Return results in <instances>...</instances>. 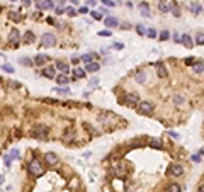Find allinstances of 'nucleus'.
Returning <instances> with one entry per match:
<instances>
[{
    "mask_svg": "<svg viewBox=\"0 0 204 192\" xmlns=\"http://www.w3.org/2000/svg\"><path fill=\"white\" fill-rule=\"evenodd\" d=\"M2 70H3V72H7V73H14V72H16V70L12 68V65H9V63L2 65Z\"/></svg>",
    "mask_w": 204,
    "mask_h": 192,
    "instance_id": "obj_34",
    "label": "nucleus"
},
{
    "mask_svg": "<svg viewBox=\"0 0 204 192\" xmlns=\"http://www.w3.org/2000/svg\"><path fill=\"white\" fill-rule=\"evenodd\" d=\"M157 72H158V77L167 78L168 72H167V68H165V65H163L162 61H158V63H157Z\"/></svg>",
    "mask_w": 204,
    "mask_h": 192,
    "instance_id": "obj_12",
    "label": "nucleus"
},
{
    "mask_svg": "<svg viewBox=\"0 0 204 192\" xmlns=\"http://www.w3.org/2000/svg\"><path fill=\"white\" fill-rule=\"evenodd\" d=\"M99 70H100V65L95 63V61L89 63V65L85 66V72H89V73H95V72H99Z\"/></svg>",
    "mask_w": 204,
    "mask_h": 192,
    "instance_id": "obj_16",
    "label": "nucleus"
},
{
    "mask_svg": "<svg viewBox=\"0 0 204 192\" xmlns=\"http://www.w3.org/2000/svg\"><path fill=\"white\" fill-rule=\"evenodd\" d=\"M9 156H10L12 160H17L19 156H20V153H19V150H16V148H12V150H10V153H9Z\"/></svg>",
    "mask_w": 204,
    "mask_h": 192,
    "instance_id": "obj_33",
    "label": "nucleus"
},
{
    "mask_svg": "<svg viewBox=\"0 0 204 192\" xmlns=\"http://www.w3.org/2000/svg\"><path fill=\"white\" fill-rule=\"evenodd\" d=\"M174 39H175V43H180V36H179V34H177V32H175V34H174Z\"/></svg>",
    "mask_w": 204,
    "mask_h": 192,
    "instance_id": "obj_53",
    "label": "nucleus"
},
{
    "mask_svg": "<svg viewBox=\"0 0 204 192\" xmlns=\"http://www.w3.org/2000/svg\"><path fill=\"white\" fill-rule=\"evenodd\" d=\"M43 77H46V78H56V66H51V65L44 66V68H43Z\"/></svg>",
    "mask_w": 204,
    "mask_h": 192,
    "instance_id": "obj_7",
    "label": "nucleus"
},
{
    "mask_svg": "<svg viewBox=\"0 0 204 192\" xmlns=\"http://www.w3.org/2000/svg\"><path fill=\"white\" fill-rule=\"evenodd\" d=\"M168 173H170V175H174V177H179V175H182V173H184V167H182V165H179V163H172V165H170V168H168Z\"/></svg>",
    "mask_w": 204,
    "mask_h": 192,
    "instance_id": "obj_6",
    "label": "nucleus"
},
{
    "mask_svg": "<svg viewBox=\"0 0 204 192\" xmlns=\"http://www.w3.org/2000/svg\"><path fill=\"white\" fill-rule=\"evenodd\" d=\"M55 92H56V94H70V90H68L66 87H56Z\"/></svg>",
    "mask_w": 204,
    "mask_h": 192,
    "instance_id": "obj_36",
    "label": "nucleus"
},
{
    "mask_svg": "<svg viewBox=\"0 0 204 192\" xmlns=\"http://www.w3.org/2000/svg\"><path fill=\"white\" fill-rule=\"evenodd\" d=\"M90 16H92V17H94L95 20H100V19H102V14H100V12H97V10L90 12Z\"/></svg>",
    "mask_w": 204,
    "mask_h": 192,
    "instance_id": "obj_39",
    "label": "nucleus"
},
{
    "mask_svg": "<svg viewBox=\"0 0 204 192\" xmlns=\"http://www.w3.org/2000/svg\"><path fill=\"white\" fill-rule=\"evenodd\" d=\"M146 36H148V38H151V39H155V38H157V29L150 27L148 31H146Z\"/></svg>",
    "mask_w": 204,
    "mask_h": 192,
    "instance_id": "obj_35",
    "label": "nucleus"
},
{
    "mask_svg": "<svg viewBox=\"0 0 204 192\" xmlns=\"http://www.w3.org/2000/svg\"><path fill=\"white\" fill-rule=\"evenodd\" d=\"M75 129L73 128H68V129H66V131H65V133H63V139H65V141H72V139H75Z\"/></svg>",
    "mask_w": 204,
    "mask_h": 192,
    "instance_id": "obj_18",
    "label": "nucleus"
},
{
    "mask_svg": "<svg viewBox=\"0 0 204 192\" xmlns=\"http://www.w3.org/2000/svg\"><path fill=\"white\" fill-rule=\"evenodd\" d=\"M99 36H104V38H107V36H111V32H109V31H99Z\"/></svg>",
    "mask_w": 204,
    "mask_h": 192,
    "instance_id": "obj_43",
    "label": "nucleus"
},
{
    "mask_svg": "<svg viewBox=\"0 0 204 192\" xmlns=\"http://www.w3.org/2000/svg\"><path fill=\"white\" fill-rule=\"evenodd\" d=\"M136 32H138L140 36H145V34H146V27H143V26H136Z\"/></svg>",
    "mask_w": 204,
    "mask_h": 192,
    "instance_id": "obj_38",
    "label": "nucleus"
},
{
    "mask_svg": "<svg viewBox=\"0 0 204 192\" xmlns=\"http://www.w3.org/2000/svg\"><path fill=\"white\" fill-rule=\"evenodd\" d=\"M140 102H141V100H140V95L134 94V92H131V94L126 95V105H129V107H136Z\"/></svg>",
    "mask_w": 204,
    "mask_h": 192,
    "instance_id": "obj_5",
    "label": "nucleus"
},
{
    "mask_svg": "<svg viewBox=\"0 0 204 192\" xmlns=\"http://www.w3.org/2000/svg\"><path fill=\"white\" fill-rule=\"evenodd\" d=\"M34 41H36V36H34L33 31H26L24 32V36H22V43L24 44H33Z\"/></svg>",
    "mask_w": 204,
    "mask_h": 192,
    "instance_id": "obj_9",
    "label": "nucleus"
},
{
    "mask_svg": "<svg viewBox=\"0 0 204 192\" xmlns=\"http://www.w3.org/2000/svg\"><path fill=\"white\" fill-rule=\"evenodd\" d=\"M53 2H56V3H60V5H63V3H65L66 0H53Z\"/></svg>",
    "mask_w": 204,
    "mask_h": 192,
    "instance_id": "obj_55",
    "label": "nucleus"
},
{
    "mask_svg": "<svg viewBox=\"0 0 204 192\" xmlns=\"http://www.w3.org/2000/svg\"><path fill=\"white\" fill-rule=\"evenodd\" d=\"M9 19H10V20H14V22H20L22 16H20L19 12H10V14H9Z\"/></svg>",
    "mask_w": 204,
    "mask_h": 192,
    "instance_id": "obj_27",
    "label": "nucleus"
},
{
    "mask_svg": "<svg viewBox=\"0 0 204 192\" xmlns=\"http://www.w3.org/2000/svg\"><path fill=\"white\" fill-rule=\"evenodd\" d=\"M56 83H60V87H65L66 83H68V78H66V75H56Z\"/></svg>",
    "mask_w": 204,
    "mask_h": 192,
    "instance_id": "obj_25",
    "label": "nucleus"
},
{
    "mask_svg": "<svg viewBox=\"0 0 204 192\" xmlns=\"http://www.w3.org/2000/svg\"><path fill=\"white\" fill-rule=\"evenodd\" d=\"M136 109H138L140 114L148 116V114L153 112V104H151V102H146V100H143V102H140V104L136 105Z\"/></svg>",
    "mask_w": 204,
    "mask_h": 192,
    "instance_id": "obj_3",
    "label": "nucleus"
},
{
    "mask_svg": "<svg viewBox=\"0 0 204 192\" xmlns=\"http://www.w3.org/2000/svg\"><path fill=\"white\" fill-rule=\"evenodd\" d=\"M182 189H180V185L179 184H170L168 185V192H180Z\"/></svg>",
    "mask_w": 204,
    "mask_h": 192,
    "instance_id": "obj_31",
    "label": "nucleus"
},
{
    "mask_svg": "<svg viewBox=\"0 0 204 192\" xmlns=\"http://www.w3.org/2000/svg\"><path fill=\"white\" fill-rule=\"evenodd\" d=\"M12 2H14V0H12Z\"/></svg>",
    "mask_w": 204,
    "mask_h": 192,
    "instance_id": "obj_60",
    "label": "nucleus"
},
{
    "mask_svg": "<svg viewBox=\"0 0 204 192\" xmlns=\"http://www.w3.org/2000/svg\"><path fill=\"white\" fill-rule=\"evenodd\" d=\"M100 2H102L106 7H114V5H116V2H112V0H100Z\"/></svg>",
    "mask_w": 204,
    "mask_h": 192,
    "instance_id": "obj_41",
    "label": "nucleus"
},
{
    "mask_svg": "<svg viewBox=\"0 0 204 192\" xmlns=\"http://www.w3.org/2000/svg\"><path fill=\"white\" fill-rule=\"evenodd\" d=\"M31 135H33V138H36V139H46L48 135H49V129L44 124H34L33 129H31Z\"/></svg>",
    "mask_w": 204,
    "mask_h": 192,
    "instance_id": "obj_1",
    "label": "nucleus"
},
{
    "mask_svg": "<svg viewBox=\"0 0 204 192\" xmlns=\"http://www.w3.org/2000/svg\"><path fill=\"white\" fill-rule=\"evenodd\" d=\"M68 2H72L73 5H77V3H78V0H68Z\"/></svg>",
    "mask_w": 204,
    "mask_h": 192,
    "instance_id": "obj_57",
    "label": "nucleus"
},
{
    "mask_svg": "<svg viewBox=\"0 0 204 192\" xmlns=\"http://www.w3.org/2000/svg\"><path fill=\"white\" fill-rule=\"evenodd\" d=\"M192 70H194L196 73H203L204 72V63L203 61H196V63L192 65Z\"/></svg>",
    "mask_w": 204,
    "mask_h": 192,
    "instance_id": "obj_23",
    "label": "nucleus"
},
{
    "mask_svg": "<svg viewBox=\"0 0 204 192\" xmlns=\"http://www.w3.org/2000/svg\"><path fill=\"white\" fill-rule=\"evenodd\" d=\"M9 43H12V44H17L19 41H20V32H19V29H12L10 32H9Z\"/></svg>",
    "mask_w": 204,
    "mask_h": 192,
    "instance_id": "obj_8",
    "label": "nucleus"
},
{
    "mask_svg": "<svg viewBox=\"0 0 204 192\" xmlns=\"http://www.w3.org/2000/svg\"><path fill=\"white\" fill-rule=\"evenodd\" d=\"M192 160H194V162H201V156H199V155H192Z\"/></svg>",
    "mask_w": 204,
    "mask_h": 192,
    "instance_id": "obj_50",
    "label": "nucleus"
},
{
    "mask_svg": "<svg viewBox=\"0 0 204 192\" xmlns=\"http://www.w3.org/2000/svg\"><path fill=\"white\" fill-rule=\"evenodd\" d=\"M174 104H175V105H182V104H184V97L180 95V94L174 95Z\"/></svg>",
    "mask_w": 204,
    "mask_h": 192,
    "instance_id": "obj_29",
    "label": "nucleus"
},
{
    "mask_svg": "<svg viewBox=\"0 0 204 192\" xmlns=\"http://www.w3.org/2000/svg\"><path fill=\"white\" fill-rule=\"evenodd\" d=\"M37 5H39V9H43V10H53V9H55V2H53V0H41Z\"/></svg>",
    "mask_w": 204,
    "mask_h": 192,
    "instance_id": "obj_10",
    "label": "nucleus"
},
{
    "mask_svg": "<svg viewBox=\"0 0 204 192\" xmlns=\"http://www.w3.org/2000/svg\"><path fill=\"white\" fill-rule=\"evenodd\" d=\"M0 58H2V55H0Z\"/></svg>",
    "mask_w": 204,
    "mask_h": 192,
    "instance_id": "obj_59",
    "label": "nucleus"
},
{
    "mask_svg": "<svg viewBox=\"0 0 204 192\" xmlns=\"http://www.w3.org/2000/svg\"><path fill=\"white\" fill-rule=\"evenodd\" d=\"M197 192H204V184H203V185H199V187H197Z\"/></svg>",
    "mask_w": 204,
    "mask_h": 192,
    "instance_id": "obj_56",
    "label": "nucleus"
},
{
    "mask_svg": "<svg viewBox=\"0 0 204 192\" xmlns=\"http://www.w3.org/2000/svg\"><path fill=\"white\" fill-rule=\"evenodd\" d=\"M180 43H182V44H184L186 48H189V49H190V48L194 46V43H192V38H190L189 34H184V36L180 38Z\"/></svg>",
    "mask_w": 204,
    "mask_h": 192,
    "instance_id": "obj_19",
    "label": "nucleus"
},
{
    "mask_svg": "<svg viewBox=\"0 0 204 192\" xmlns=\"http://www.w3.org/2000/svg\"><path fill=\"white\" fill-rule=\"evenodd\" d=\"M44 160H46L48 165H56V163H58V156H56L53 151H48V153L44 155Z\"/></svg>",
    "mask_w": 204,
    "mask_h": 192,
    "instance_id": "obj_11",
    "label": "nucleus"
},
{
    "mask_svg": "<svg viewBox=\"0 0 204 192\" xmlns=\"http://www.w3.org/2000/svg\"><path fill=\"white\" fill-rule=\"evenodd\" d=\"M112 48H114V49H123V44H121V43H114Z\"/></svg>",
    "mask_w": 204,
    "mask_h": 192,
    "instance_id": "obj_45",
    "label": "nucleus"
},
{
    "mask_svg": "<svg viewBox=\"0 0 204 192\" xmlns=\"http://www.w3.org/2000/svg\"><path fill=\"white\" fill-rule=\"evenodd\" d=\"M78 12H80V14H87V12H89V9H87V7H80V9H78Z\"/></svg>",
    "mask_w": 204,
    "mask_h": 192,
    "instance_id": "obj_47",
    "label": "nucleus"
},
{
    "mask_svg": "<svg viewBox=\"0 0 204 192\" xmlns=\"http://www.w3.org/2000/svg\"><path fill=\"white\" fill-rule=\"evenodd\" d=\"M27 170H29V173H31L33 177H41V175H44V167L41 165V162H39L37 158H34V160L27 165Z\"/></svg>",
    "mask_w": 204,
    "mask_h": 192,
    "instance_id": "obj_2",
    "label": "nucleus"
},
{
    "mask_svg": "<svg viewBox=\"0 0 204 192\" xmlns=\"http://www.w3.org/2000/svg\"><path fill=\"white\" fill-rule=\"evenodd\" d=\"M20 2H22L24 5H31V0H20Z\"/></svg>",
    "mask_w": 204,
    "mask_h": 192,
    "instance_id": "obj_54",
    "label": "nucleus"
},
{
    "mask_svg": "<svg viewBox=\"0 0 204 192\" xmlns=\"http://www.w3.org/2000/svg\"><path fill=\"white\" fill-rule=\"evenodd\" d=\"M41 44H43L44 48H51V46H55V44H56L55 34H51V32L43 34V36H41Z\"/></svg>",
    "mask_w": 204,
    "mask_h": 192,
    "instance_id": "obj_4",
    "label": "nucleus"
},
{
    "mask_svg": "<svg viewBox=\"0 0 204 192\" xmlns=\"http://www.w3.org/2000/svg\"><path fill=\"white\" fill-rule=\"evenodd\" d=\"M168 38H170V32H168L167 29H165V31H162V32H160V41H167Z\"/></svg>",
    "mask_w": 204,
    "mask_h": 192,
    "instance_id": "obj_37",
    "label": "nucleus"
},
{
    "mask_svg": "<svg viewBox=\"0 0 204 192\" xmlns=\"http://www.w3.org/2000/svg\"><path fill=\"white\" fill-rule=\"evenodd\" d=\"M55 66L58 68V70H60V72H61V73H63V75H65V73L68 72V65H66L65 61H61V59H58V61H56Z\"/></svg>",
    "mask_w": 204,
    "mask_h": 192,
    "instance_id": "obj_21",
    "label": "nucleus"
},
{
    "mask_svg": "<svg viewBox=\"0 0 204 192\" xmlns=\"http://www.w3.org/2000/svg\"><path fill=\"white\" fill-rule=\"evenodd\" d=\"M196 43L199 46H204V32H197L196 34Z\"/></svg>",
    "mask_w": 204,
    "mask_h": 192,
    "instance_id": "obj_30",
    "label": "nucleus"
},
{
    "mask_svg": "<svg viewBox=\"0 0 204 192\" xmlns=\"http://www.w3.org/2000/svg\"><path fill=\"white\" fill-rule=\"evenodd\" d=\"M19 63H22V65H31V61L26 59V58H24V59H19Z\"/></svg>",
    "mask_w": 204,
    "mask_h": 192,
    "instance_id": "obj_49",
    "label": "nucleus"
},
{
    "mask_svg": "<svg viewBox=\"0 0 204 192\" xmlns=\"http://www.w3.org/2000/svg\"><path fill=\"white\" fill-rule=\"evenodd\" d=\"M65 12H66L68 16H77V10H75L73 7H68V9H65Z\"/></svg>",
    "mask_w": 204,
    "mask_h": 192,
    "instance_id": "obj_40",
    "label": "nucleus"
},
{
    "mask_svg": "<svg viewBox=\"0 0 204 192\" xmlns=\"http://www.w3.org/2000/svg\"><path fill=\"white\" fill-rule=\"evenodd\" d=\"M85 68H80V66H75V70H73V80H80V78H83L85 77Z\"/></svg>",
    "mask_w": 204,
    "mask_h": 192,
    "instance_id": "obj_14",
    "label": "nucleus"
},
{
    "mask_svg": "<svg viewBox=\"0 0 204 192\" xmlns=\"http://www.w3.org/2000/svg\"><path fill=\"white\" fill-rule=\"evenodd\" d=\"M104 24H106L107 27H117V26H119V20L116 19V17H112V16H107V17L104 19Z\"/></svg>",
    "mask_w": 204,
    "mask_h": 192,
    "instance_id": "obj_13",
    "label": "nucleus"
},
{
    "mask_svg": "<svg viewBox=\"0 0 204 192\" xmlns=\"http://www.w3.org/2000/svg\"><path fill=\"white\" fill-rule=\"evenodd\" d=\"M186 63H187V65H194V63H196V61H194V59H192V58H187V59H186Z\"/></svg>",
    "mask_w": 204,
    "mask_h": 192,
    "instance_id": "obj_52",
    "label": "nucleus"
},
{
    "mask_svg": "<svg viewBox=\"0 0 204 192\" xmlns=\"http://www.w3.org/2000/svg\"><path fill=\"white\" fill-rule=\"evenodd\" d=\"M150 146H151V148H158V150H162V148H163V143H162L160 138H151V139H150Z\"/></svg>",
    "mask_w": 204,
    "mask_h": 192,
    "instance_id": "obj_20",
    "label": "nucleus"
},
{
    "mask_svg": "<svg viewBox=\"0 0 204 192\" xmlns=\"http://www.w3.org/2000/svg\"><path fill=\"white\" fill-rule=\"evenodd\" d=\"M3 162H5V165H7V168H9L10 163H12V158H10V156H3Z\"/></svg>",
    "mask_w": 204,
    "mask_h": 192,
    "instance_id": "obj_42",
    "label": "nucleus"
},
{
    "mask_svg": "<svg viewBox=\"0 0 204 192\" xmlns=\"http://www.w3.org/2000/svg\"><path fill=\"white\" fill-rule=\"evenodd\" d=\"M89 83H90V85H92V87H95V85H97V83H99V80H97V78H92V80H90V82H89Z\"/></svg>",
    "mask_w": 204,
    "mask_h": 192,
    "instance_id": "obj_48",
    "label": "nucleus"
},
{
    "mask_svg": "<svg viewBox=\"0 0 204 192\" xmlns=\"http://www.w3.org/2000/svg\"><path fill=\"white\" fill-rule=\"evenodd\" d=\"M134 80H136V83H145V82H146L145 72H143V70H138V72L134 73Z\"/></svg>",
    "mask_w": 204,
    "mask_h": 192,
    "instance_id": "obj_17",
    "label": "nucleus"
},
{
    "mask_svg": "<svg viewBox=\"0 0 204 192\" xmlns=\"http://www.w3.org/2000/svg\"><path fill=\"white\" fill-rule=\"evenodd\" d=\"M78 61H80V58H75V56H72V63H73V65H78Z\"/></svg>",
    "mask_w": 204,
    "mask_h": 192,
    "instance_id": "obj_51",
    "label": "nucleus"
},
{
    "mask_svg": "<svg viewBox=\"0 0 204 192\" xmlns=\"http://www.w3.org/2000/svg\"><path fill=\"white\" fill-rule=\"evenodd\" d=\"M168 133H170V136H172V138H175V139H179V138H180V136H179V133H175V131H168Z\"/></svg>",
    "mask_w": 204,
    "mask_h": 192,
    "instance_id": "obj_46",
    "label": "nucleus"
},
{
    "mask_svg": "<svg viewBox=\"0 0 204 192\" xmlns=\"http://www.w3.org/2000/svg\"><path fill=\"white\" fill-rule=\"evenodd\" d=\"M170 12H172L175 17H180V9H179L175 3H170Z\"/></svg>",
    "mask_w": 204,
    "mask_h": 192,
    "instance_id": "obj_28",
    "label": "nucleus"
},
{
    "mask_svg": "<svg viewBox=\"0 0 204 192\" xmlns=\"http://www.w3.org/2000/svg\"><path fill=\"white\" fill-rule=\"evenodd\" d=\"M140 10H141V16H145V17H150V9H148V3H145V2H141L140 5Z\"/></svg>",
    "mask_w": 204,
    "mask_h": 192,
    "instance_id": "obj_22",
    "label": "nucleus"
},
{
    "mask_svg": "<svg viewBox=\"0 0 204 192\" xmlns=\"http://www.w3.org/2000/svg\"><path fill=\"white\" fill-rule=\"evenodd\" d=\"M158 10L160 12H170V3L168 2H160L158 3Z\"/></svg>",
    "mask_w": 204,
    "mask_h": 192,
    "instance_id": "obj_26",
    "label": "nucleus"
},
{
    "mask_svg": "<svg viewBox=\"0 0 204 192\" xmlns=\"http://www.w3.org/2000/svg\"><path fill=\"white\" fill-rule=\"evenodd\" d=\"M55 10H56V14H63V12H65V9H63V5H58V7H56Z\"/></svg>",
    "mask_w": 204,
    "mask_h": 192,
    "instance_id": "obj_44",
    "label": "nucleus"
},
{
    "mask_svg": "<svg viewBox=\"0 0 204 192\" xmlns=\"http://www.w3.org/2000/svg\"><path fill=\"white\" fill-rule=\"evenodd\" d=\"M190 10H192V14L199 16V14H201V10H203V7H201L197 2H192V3H190Z\"/></svg>",
    "mask_w": 204,
    "mask_h": 192,
    "instance_id": "obj_24",
    "label": "nucleus"
},
{
    "mask_svg": "<svg viewBox=\"0 0 204 192\" xmlns=\"http://www.w3.org/2000/svg\"><path fill=\"white\" fill-rule=\"evenodd\" d=\"M48 58H49V56H46V55H37V56L34 58V65H36V66H43V65H46V63H48Z\"/></svg>",
    "mask_w": 204,
    "mask_h": 192,
    "instance_id": "obj_15",
    "label": "nucleus"
},
{
    "mask_svg": "<svg viewBox=\"0 0 204 192\" xmlns=\"http://www.w3.org/2000/svg\"><path fill=\"white\" fill-rule=\"evenodd\" d=\"M94 56H95V55H82V58H80V59H82L83 63H87V65H89V63H92V58Z\"/></svg>",
    "mask_w": 204,
    "mask_h": 192,
    "instance_id": "obj_32",
    "label": "nucleus"
},
{
    "mask_svg": "<svg viewBox=\"0 0 204 192\" xmlns=\"http://www.w3.org/2000/svg\"><path fill=\"white\" fill-rule=\"evenodd\" d=\"M0 12H2V7H0Z\"/></svg>",
    "mask_w": 204,
    "mask_h": 192,
    "instance_id": "obj_58",
    "label": "nucleus"
}]
</instances>
